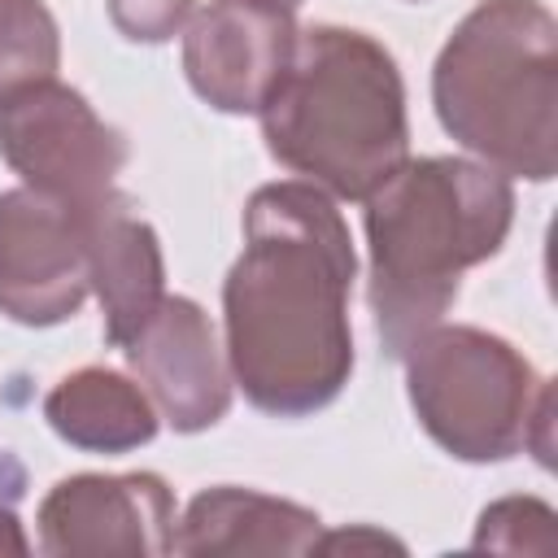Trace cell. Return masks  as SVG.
I'll use <instances>...</instances> for the list:
<instances>
[{
  "label": "cell",
  "mask_w": 558,
  "mask_h": 558,
  "mask_svg": "<svg viewBox=\"0 0 558 558\" xmlns=\"http://www.w3.org/2000/svg\"><path fill=\"white\" fill-rule=\"evenodd\" d=\"M353 248L336 205L310 183H270L244 209V253L227 275V353L266 414L323 410L349 379Z\"/></svg>",
  "instance_id": "cell-1"
},
{
  "label": "cell",
  "mask_w": 558,
  "mask_h": 558,
  "mask_svg": "<svg viewBox=\"0 0 558 558\" xmlns=\"http://www.w3.org/2000/svg\"><path fill=\"white\" fill-rule=\"evenodd\" d=\"M366 209L371 305L392 357L453 305L458 275L497 253L510 227V187L471 161L427 157L397 166Z\"/></svg>",
  "instance_id": "cell-2"
},
{
  "label": "cell",
  "mask_w": 558,
  "mask_h": 558,
  "mask_svg": "<svg viewBox=\"0 0 558 558\" xmlns=\"http://www.w3.org/2000/svg\"><path fill=\"white\" fill-rule=\"evenodd\" d=\"M270 153L362 201L405 161V109L392 57L362 31L314 26L262 105Z\"/></svg>",
  "instance_id": "cell-3"
},
{
  "label": "cell",
  "mask_w": 558,
  "mask_h": 558,
  "mask_svg": "<svg viewBox=\"0 0 558 558\" xmlns=\"http://www.w3.org/2000/svg\"><path fill=\"white\" fill-rule=\"evenodd\" d=\"M436 113L510 174L554 170V22L532 0L480 4L436 61Z\"/></svg>",
  "instance_id": "cell-4"
},
{
  "label": "cell",
  "mask_w": 558,
  "mask_h": 558,
  "mask_svg": "<svg viewBox=\"0 0 558 558\" xmlns=\"http://www.w3.org/2000/svg\"><path fill=\"white\" fill-rule=\"evenodd\" d=\"M410 401L423 427L458 458H510L527 427V366L506 340L453 327L410 349Z\"/></svg>",
  "instance_id": "cell-5"
},
{
  "label": "cell",
  "mask_w": 558,
  "mask_h": 558,
  "mask_svg": "<svg viewBox=\"0 0 558 558\" xmlns=\"http://www.w3.org/2000/svg\"><path fill=\"white\" fill-rule=\"evenodd\" d=\"M0 148L35 192L61 201L109 192V179L126 157L122 140L87 109V100L48 78L0 100Z\"/></svg>",
  "instance_id": "cell-6"
},
{
  "label": "cell",
  "mask_w": 558,
  "mask_h": 558,
  "mask_svg": "<svg viewBox=\"0 0 558 558\" xmlns=\"http://www.w3.org/2000/svg\"><path fill=\"white\" fill-rule=\"evenodd\" d=\"M87 288L83 201L48 192L0 196V310L17 323H61Z\"/></svg>",
  "instance_id": "cell-7"
},
{
  "label": "cell",
  "mask_w": 558,
  "mask_h": 558,
  "mask_svg": "<svg viewBox=\"0 0 558 558\" xmlns=\"http://www.w3.org/2000/svg\"><path fill=\"white\" fill-rule=\"evenodd\" d=\"M296 48L292 9L275 0H214L187 31L192 87L227 113L262 109Z\"/></svg>",
  "instance_id": "cell-8"
},
{
  "label": "cell",
  "mask_w": 558,
  "mask_h": 558,
  "mask_svg": "<svg viewBox=\"0 0 558 558\" xmlns=\"http://www.w3.org/2000/svg\"><path fill=\"white\" fill-rule=\"evenodd\" d=\"M122 349L179 432H201L222 418L227 375L218 362L214 327L192 301H161Z\"/></svg>",
  "instance_id": "cell-9"
},
{
  "label": "cell",
  "mask_w": 558,
  "mask_h": 558,
  "mask_svg": "<svg viewBox=\"0 0 558 558\" xmlns=\"http://www.w3.org/2000/svg\"><path fill=\"white\" fill-rule=\"evenodd\" d=\"M83 235H87V279H96L109 318L105 336L109 344H126L161 305L157 240L131 214V201L113 192L83 201Z\"/></svg>",
  "instance_id": "cell-10"
},
{
  "label": "cell",
  "mask_w": 558,
  "mask_h": 558,
  "mask_svg": "<svg viewBox=\"0 0 558 558\" xmlns=\"http://www.w3.org/2000/svg\"><path fill=\"white\" fill-rule=\"evenodd\" d=\"M44 523V549L48 554H70V549H122L113 527L126 523L144 532L157 554L174 545L166 532L170 523V493L157 475H122V480H100V475H78L57 484V493L39 510Z\"/></svg>",
  "instance_id": "cell-11"
},
{
  "label": "cell",
  "mask_w": 558,
  "mask_h": 558,
  "mask_svg": "<svg viewBox=\"0 0 558 558\" xmlns=\"http://www.w3.org/2000/svg\"><path fill=\"white\" fill-rule=\"evenodd\" d=\"M48 423L83 449H131L153 440L148 401L113 371H78L48 397Z\"/></svg>",
  "instance_id": "cell-12"
},
{
  "label": "cell",
  "mask_w": 558,
  "mask_h": 558,
  "mask_svg": "<svg viewBox=\"0 0 558 558\" xmlns=\"http://www.w3.org/2000/svg\"><path fill=\"white\" fill-rule=\"evenodd\" d=\"M57 70V26L39 0H0V100Z\"/></svg>",
  "instance_id": "cell-13"
},
{
  "label": "cell",
  "mask_w": 558,
  "mask_h": 558,
  "mask_svg": "<svg viewBox=\"0 0 558 558\" xmlns=\"http://www.w3.org/2000/svg\"><path fill=\"white\" fill-rule=\"evenodd\" d=\"M109 9H113V22L126 39L161 44L187 17L192 0H109Z\"/></svg>",
  "instance_id": "cell-14"
},
{
  "label": "cell",
  "mask_w": 558,
  "mask_h": 558,
  "mask_svg": "<svg viewBox=\"0 0 558 558\" xmlns=\"http://www.w3.org/2000/svg\"><path fill=\"white\" fill-rule=\"evenodd\" d=\"M275 4H283V9H292V4H301V0H275Z\"/></svg>",
  "instance_id": "cell-15"
}]
</instances>
